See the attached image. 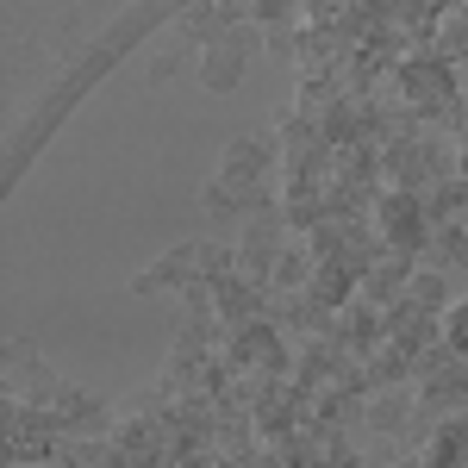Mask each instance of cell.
I'll use <instances>...</instances> for the list:
<instances>
[{
  "label": "cell",
  "instance_id": "1",
  "mask_svg": "<svg viewBox=\"0 0 468 468\" xmlns=\"http://www.w3.org/2000/svg\"><path fill=\"white\" fill-rule=\"evenodd\" d=\"M244 57H250V32H238V26H231V32H218L213 44H207V57H200V81L225 94V88L244 75Z\"/></svg>",
  "mask_w": 468,
  "mask_h": 468
},
{
  "label": "cell",
  "instance_id": "2",
  "mask_svg": "<svg viewBox=\"0 0 468 468\" xmlns=\"http://www.w3.org/2000/svg\"><path fill=\"white\" fill-rule=\"evenodd\" d=\"M269 169V138H238V144H225L218 156V181L225 187H256Z\"/></svg>",
  "mask_w": 468,
  "mask_h": 468
},
{
  "label": "cell",
  "instance_id": "3",
  "mask_svg": "<svg viewBox=\"0 0 468 468\" xmlns=\"http://www.w3.org/2000/svg\"><path fill=\"white\" fill-rule=\"evenodd\" d=\"M306 275H313V256H293V250H282L275 262H269V288H306Z\"/></svg>",
  "mask_w": 468,
  "mask_h": 468
},
{
  "label": "cell",
  "instance_id": "4",
  "mask_svg": "<svg viewBox=\"0 0 468 468\" xmlns=\"http://www.w3.org/2000/svg\"><path fill=\"white\" fill-rule=\"evenodd\" d=\"M181 44H187V37H181ZM181 44H169V50H156V57H150V81H169V75H176Z\"/></svg>",
  "mask_w": 468,
  "mask_h": 468
},
{
  "label": "cell",
  "instance_id": "5",
  "mask_svg": "<svg viewBox=\"0 0 468 468\" xmlns=\"http://www.w3.org/2000/svg\"><path fill=\"white\" fill-rule=\"evenodd\" d=\"M293 26H275V32H269V50H275V57H293Z\"/></svg>",
  "mask_w": 468,
  "mask_h": 468
}]
</instances>
